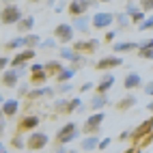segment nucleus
<instances>
[{
	"instance_id": "obj_1",
	"label": "nucleus",
	"mask_w": 153,
	"mask_h": 153,
	"mask_svg": "<svg viewBox=\"0 0 153 153\" xmlns=\"http://www.w3.org/2000/svg\"><path fill=\"white\" fill-rule=\"evenodd\" d=\"M78 136H80V129L76 127V123H67V125H63V127L56 131L58 145H69V142H74Z\"/></svg>"
},
{
	"instance_id": "obj_2",
	"label": "nucleus",
	"mask_w": 153,
	"mask_h": 153,
	"mask_svg": "<svg viewBox=\"0 0 153 153\" xmlns=\"http://www.w3.org/2000/svg\"><path fill=\"white\" fill-rule=\"evenodd\" d=\"M97 4H99V0H71L67 11L71 13V17H80V15H86L88 9L97 7Z\"/></svg>"
},
{
	"instance_id": "obj_3",
	"label": "nucleus",
	"mask_w": 153,
	"mask_h": 153,
	"mask_svg": "<svg viewBox=\"0 0 153 153\" xmlns=\"http://www.w3.org/2000/svg\"><path fill=\"white\" fill-rule=\"evenodd\" d=\"M22 17H24L22 11H19V7H15V4H9V7H4L2 11H0V22L7 24V26L19 24V19H22Z\"/></svg>"
},
{
	"instance_id": "obj_4",
	"label": "nucleus",
	"mask_w": 153,
	"mask_h": 153,
	"mask_svg": "<svg viewBox=\"0 0 153 153\" xmlns=\"http://www.w3.org/2000/svg\"><path fill=\"white\" fill-rule=\"evenodd\" d=\"M48 142H50L48 134H43V131H33V134L28 136V140H26V147L30 151H41L43 147H48Z\"/></svg>"
},
{
	"instance_id": "obj_5",
	"label": "nucleus",
	"mask_w": 153,
	"mask_h": 153,
	"mask_svg": "<svg viewBox=\"0 0 153 153\" xmlns=\"http://www.w3.org/2000/svg\"><path fill=\"white\" fill-rule=\"evenodd\" d=\"M112 22H114V13H104V11H99L93 15V28H99V30H108L112 26Z\"/></svg>"
},
{
	"instance_id": "obj_6",
	"label": "nucleus",
	"mask_w": 153,
	"mask_h": 153,
	"mask_svg": "<svg viewBox=\"0 0 153 153\" xmlns=\"http://www.w3.org/2000/svg\"><path fill=\"white\" fill-rule=\"evenodd\" d=\"M74 33H76V28L71 24H58L54 28V37L60 39L63 43H71V41H74Z\"/></svg>"
},
{
	"instance_id": "obj_7",
	"label": "nucleus",
	"mask_w": 153,
	"mask_h": 153,
	"mask_svg": "<svg viewBox=\"0 0 153 153\" xmlns=\"http://www.w3.org/2000/svg\"><path fill=\"white\" fill-rule=\"evenodd\" d=\"M106 119V112H95V114H91L86 121H84V131H91V134H97L101 123H104Z\"/></svg>"
},
{
	"instance_id": "obj_8",
	"label": "nucleus",
	"mask_w": 153,
	"mask_h": 153,
	"mask_svg": "<svg viewBox=\"0 0 153 153\" xmlns=\"http://www.w3.org/2000/svg\"><path fill=\"white\" fill-rule=\"evenodd\" d=\"M151 131H153V117H149V119L145 121V123H140L136 129H131V140L138 142L140 138H147V136L151 134Z\"/></svg>"
},
{
	"instance_id": "obj_9",
	"label": "nucleus",
	"mask_w": 153,
	"mask_h": 153,
	"mask_svg": "<svg viewBox=\"0 0 153 153\" xmlns=\"http://www.w3.org/2000/svg\"><path fill=\"white\" fill-rule=\"evenodd\" d=\"M60 58L71 60V63L76 65V69H78V67H82V65H84V60H86L84 54H82V52H76L74 48H63V50H60Z\"/></svg>"
},
{
	"instance_id": "obj_10",
	"label": "nucleus",
	"mask_w": 153,
	"mask_h": 153,
	"mask_svg": "<svg viewBox=\"0 0 153 153\" xmlns=\"http://www.w3.org/2000/svg\"><path fill=\"white\" fill-rule=\"evenodd\" d=\"M30 58H35V50H33V48H26V50L17 52V54L11 58V67H13V69H17V67L26 65V60H30Z\"/></svg>"
},
{
	"instance_id": "obj_11",
	"label": "nucleus",
	"mask_w": 153,
	"mask_h": 153,
	"mask_svg": "<svg viewBox=\"0 0 153 153\" xmlns=\"http://www.w3.org/2000/svg\"><path fill=\"white\" fill-rule=\"evenodd\" d=\"M123 65V58H119V56H106V58H101L95 63V67L99 71H108V69H114V67H121Z\"/></svg>"
},
{
	"instance_id": "obj_12",
	"label": "nucleus",
	"mask_w": 153,
	"mask_h": 153,
	"mask_svg": "<svg viewBox=\"0 0 153 153\" xmlns=\"http://www.w3.org/2000/svg\"><path fill=\"white\" fill-rule=\"evenodd\" d=\"M17 80H19V71L11 67V69H4V71H2L0 82H2L7 88H15V86H17Z\"/></svg>"
},
{
	"instance_id": "obj_13",
	"label": "nucleus",
	"mask_w": 153,
	"mask_h": 153,
	"mask_svg": "<svg viewBox=\"0 0 153 153\" xmlns=\"http://www.w3.org/2000/svg\"><path fill=\"white\" fill-rule=\"evenodd\" d=\"M99 48V39H88V41H76L74 50L76 52H95Z\"/></svg>"
},
{
	"instance_id": "obj_14",
	"label": "nucleus",
	"mask_w": 153,
	"mask_h": 153,
	"mask_svg": "<svg viewBox=\"0 0 153 153\" xmlns=\"http://www.w3.org/2000/svg\"><path fill=\"white\" fill-rule=\"evenodd\" d=\"M88 24H93V17H88V15L74 17V22H71V26H74L76 30H80V33H88V28H93V26H88Z\"/></svg>"
},
{
	"instance_id": "obj_15",
	"label": "nucleus",
	"mask_w": 153,
	"mask_h": 153,
	"mask_svg": "<svg viewBox=\"0 0 153 153\" xmlns=\"http://www.w3.org/2000/svg\"><path fill=\"white\" fill-rule=\"evenodd\" d=\"M123 86H125L127 91L140 88V86H142V78H140V74H136V71H131V74H127V76H125V80H123Z\"/></svg>"
},
{
	"instance_id": "obj_16",
	"label": "nucleus",
	"mask_w": 153,
	"mask_h": 153,
	"mask_svg": "<svg viewBox=\"0 0 153 153\" xmlns=\"http://www.w3.org/2000/svg\"><path fill=\"white\" fill-rule=\"evenodd\" d=\"M35 26V17L33 15H24L22 19H19V24H17V30H19V35H30V30H33Z\"/></svg>"
},
{
	"instance_id": "obj_17",
	"label": "nucleus",
	"mask_w": 153,
	"mask_h": 153,
	"mask_svg": "<svg viewBox=\"0 0 153 153\" xmlns=\"http://www.w3.org/2000/svg\"><path fill=\"white\" fill-rule=\"evenodd\" d=\"M112 86H114V76H112V74H106V76L97 82V93H108Z\"/></svg>"
},
{
	"instance_id": "obj_18",
	"label": "nucleus",
	"mask_w": 153,
	"mask_h": 153,
	"mask_svg": "<svg viewBox=\"0 0 153 153\" xmlns=\"http://www.w3.org/2000/svg\"><path fill=\"white\" fill-rule=\"evenodd\" d=\"M136 104H138L136 95H125L123 99H119V101H117V108H119V110H123V112H127V110L134 108Z\"/></svg>"
},
{
	"instance_id": "obj_19",
	"label": "nucleus",
	"mask_w": 153,
	"mask_h": 153,
	"mask_svg": "<svg viewBox=\"0 0 153 153\" xmlns=\"http://www.w3.org/2000/svg\"><path fill=\"white\" fill-rule=\"evenodd\" d=\"M0 110L4 112V117H13V114H17V110H19V101L17 99H7Z\"/></svg>"
},
{
	"instance_id": "obj_20",
	"label": "nucleus",
	"mask_w": 153,
	"mask_h": 153,
	"mask_svg": "<svg viewBox=\"0 0 153 153\" xmlns=\"http://www.w3.org/2000/svg\"><path fill=\"white\" fill-rule=\"evenodd\" d=\"M93 110H101V108H106L108 106V95L106 93H97L93 99H91V104H88Z\"/></svg>"
},
{
	"instance_id": "obj_21",
	"label": "nucleus",
	"mask_w": 153,
	"mask_h": 153,
	"mask_svg": "<svg viewBox=\"0 0 153 153\" xmlns=\"http://www.w3.org/2000/svg\"><path fill=\"white\" fill-rule=\"evenodd\" d=\"M97 147H99V138H97L95 134H91L88 138H84V140H82V145H80V149L86 151V153H88V151H95Z\"/></svg>"
},
{
	"instance_id": "obj_22",
	"label": "nucleus",
	"mask_w": 153,
	"mask_h": 153,
	"mask_svg": "<svg viewBox=\"0 0 153 153\" xmlns=\"http://www.w3.org/2000/svg\"><path fill=\"white\" fill-rule=\"evenodd\" d=\"M48 95H54V88H50V86H35V88L28 93V97H30V99H37V97H48Z\"/></svg>"
},
{
	"instance_id": "obj_23",
	"label": "nucleus",
	"mask_w": 153,
	"mask_h": 153,
	"mask_svg": "<svg viewBox=\"0 0 153 153\" xmlns=\"http://www.w3.org/2000/svg\"><path fill=\"white\" fill-rule=\"evenodd\" d=\"M37 125H39V117L37 114H30V117L22 119V123H19L17 129H37Z\"/></svg>"
},
{
	"instance_id": "obj_24",
	"label": "nucleus",
	"mask_w": 153,
	"mask_h": 153,
	"mask_svg": "<svg viewBox=\"0 0 153 153\" xmlns=\"http://www.w3.org/2000/svg\"><path fill=\"white\" fill-rule=\"evenodd\" d=\"M74 76H76V67H65L63 71L56 74V80H58V82H71Z\"/></svg>"
},
{
	"instance_id": "obj_25",
	"label": "nucleus",
	"mask_w": 153,
	"mask_h": 153,
	"mask_svg": "<svg viewBox=\"0 0 153 153\" xmlns=\"http://www.w3.org/2000/svg\"><path fill=\"white\" fill-rule=\"evenodd\" d=\"M48 80V71L41 69V71H33V78H30V84L33 86H43Z\"/></svg>"
},
{
	"instance_id": "obj_26",
	"label": "nucleus",
	"mask_w": 153,
	"mask_h": 153,
	"mask_svg": "<svg viewBox=\"0 0 153 153\" xmlns=\"http://www.w3.org/2000/svg\"><path fill=\"white\" fill-rule=\"evenodd\" d=\"M114 48V52H131V50H138V43H134V41H119V43H114L112 45Z\"/></svg>"
},
{
	"instance_id": "obj_27",
	"label": "nucleus",
	"mask_w": 153,
	"mask_h": 153,
	"mask_svg": "<svg viewBox=\"0 0 153 153\" xmlns=\"http://www.w3.org/2000/svg\"><path fill=\"white\" fill-rule=\"evenodd\" d=\"M4 45H7V50H19V48H26V37H24V35H19V37L11 39V41H7Z\"/></svg>"
},
{
	"instance_id": "obj_28",
	"label": "nucleus",
	"mask_w": 153,
	"mask_h": 153,
	"mask_svg": "<svg viewBox=\"0 0 153 153\" xmlns=\"http://www.w3.org/2000/svg\"><path fill=\"white\" fill-rule=\"evenodd\" d=\"M41 45V39H39V35H26V48H39Z\"/></svg>"
},
{
	"instance_id": "obj_29",
	"label": "nucleus",
	"mask_w": 153,
	"mask_h": 153,
	"mask_svg": "<svg viewBox=\"0 0 153 153\" xmlns=\"http://www.w3.org/2000/svg\"><path fill=\"white\" fill-rule=\"evenodd\" d=\"M43 67H45V71H54V74H58V71H63V69H65L63 65L58 63V60H48Z\"/></svg>"
},
{
	"instance_id": "obj_30",
	"label": "nucleus",
	"mask_w": 153,
	"mask_h": 153,
	"mask_svg": "<svg viewBox=\"0 0 153 153\" xmlns=\"http://www.w3.org/2000/svg\"><path fill=\"white\" fill-rule=\"evenodd\" d=\"M114 19H117V22L123 26V28H125V26H131V17H129L127 13H117V15H114Z\"/></svg>"
},
{
	"instance_id": "obj_31",
	"label": "nucleus",
	"mask_w": 153,
	"mask_h": 153,
	"mask_svg": "<svg viewBox=\"0 0 153 153\" xmlns=\"http://www.w3.org/2000/svg\"><path fill=\"white\" fill-rule=\"evenodd\" d=\"M78 108H82V99L80 97H74V99H69V106H67V112H74Z\"/></svg>"
},
{
	"instance_id": "obj_32",
	"label": "nucleus",
	"mask_w": 153,
	"mask_h": 153,
	"mask_svg": "<svg viewBox=\"0 0 153 153\" xmlns=\"http://www.w3.org/2000/svg\"><path fill=\"white\" fill-rule=\"evenodd\" d=\"M67 106H69V99H56L54 101V108L58 112H67Z\"/></svg>"
},
{
	"instance_id": "obj_33",
	"label": "nucleus",
	"mask_w": 153,
	"mask_h": 153,
	"mask_svg": "<svg viewBox=\"0 0 153 153\" xmlns=\"http://www.w3.org/2000/svg\"><path fill=\"white\" fill-rule=\"evenodd\" d=\"M138 50H140V52H145V50H153V37H151V39H145V41H140V43H138Z\"/></svg>"
},
{
	"instance_id": "obj_34",
	"label": "nucleus",
	"mask_w": 153,
	"mask_h": 153,
	"mask_svg": "<svg viewBox=\"0 0 153 153\" xmlns=\"http://www.w3.org/2000/svg\"><path fill=\"white\" fill-rule=\"evenodd\" d=\"M138 11H140V7H136V4H134V0H129V2H127V7H125V13L131 17V15H134V13H138Z\"/></svg>"
},
{
	"instance_id": "obj_35",
	"label": "nucleus",
	"mask_w": 153,
	"mask_h": 153,
	"mask_svg": "<svg viewBox=\"0 0 153 153\" xmlns=\"http://www.w3.org/2000/svg\"><path fill=\"white\" fill-rule=\"evenodd\" d=\"M145 19H147V17H145V11L140 9L138 13H134V15H131V24H142Z\"/></svg>"
},
{
	"instance_id": "obj_36",
	"label": "nucleus",
	"mask_w": 153,
	"mask_h": 153,
	"mask_svg": "<svg viewBox=\"0 0 153 153\" xmlns=\"http://www.w3.org/2000/svg\"><path fill=\"white\" fill-rule=\"evenodd\" d=\"M138 28H140V30H151V28H153V15H151V17H147L142 24H138Z\"/></svg>"
},
{
	"instance_id": "obj_37",
	"label": "nucleus",
	"mask_w": 153,
	"mask_h": 153,
	"mask_svg": "<svg viewBox=\"0 0 153 153\" xmlns=\"http://www.w3.org/2000/svg\"><path fill=\"white\" fill-rule=\"evenodd\" d=\"M71 88H74V84L71 82H60V86L56 88L58 93H71Z\"/></svg>"
},
{
	"instance_id": "obj_38",
	"label": "nucleus",
	"mask_w": 153,
	"mask_h": 153,
	"mask_svg": "<svg viewBox=\"0 0 153 153\" xmlns=\"http://www.w3.org/2000/svg\"><path fill=\"white\" fill-rule=\"evenodd\" d=\"M140 9L142 11H153V0H140Z\"/></svg>"
},
{
	"instance_id": "obj_39",
	"label": "nucleus",
	"mask_w": 153,
	"mask_h": 153,
	"mask_svg": "<svg viewBox=\"0 0 153 153\" xmlns=\"http://www.w3.org/2000/svg\"><path fill=\"white\" fill-rule=\"evenodd\" d=\"M39 48H41V50H50V48H56V43H54V39H45V41H41Z\"/></svg>"
},
{
	"instance_id": "obj_40",
	"label": "nucleus",
	"mask_w": 153,
	"mask_h": 153,
	"mask_svg": "<svg viewBox=\"0 0 153 153\" xmlns=\"http://www.w3.org/2000/svg\"><path fill=\"white\" fill-rule=\"evenodd\" d=\"M13 147L15 149H24V140L19 138V136H13Z\"/></svg>"
},
{
	"instance_id": "obj_41",
	"label": "nucleus",
	"mask_w": 153,
	"mask_h": 153,
	"mask_svg": "<svg viewBox=\"0 0 153 153\" xmlns=\"http://www.w3.org/2000/svg\"><path fill=\"white\" fill-rule=\"evenodd\" d=\"M9 65H11V60H9V58H4V56H0V71H4Z\"/></svg>"
},
{
	"instance_id": "obj_42",
	"label": "nucleus",
	"mask_w": 153,
	"mask_h": 153,
	"mask_svg": "<svg viewBox=\"0 0 153 153\" xmlns=\"http://www.w3.org/2000/svg\"><path fill=\"white\" fill-rule=\"evenodd\" d=\"M93 86H95V84H93V82H91V80H88V82H84L82 86H80V93H86V91H91Z\"/></svg>"
},
{
	"instance_id": "obj_43",
	"label": "nucleus",
	"mask_w": 153,
	"mask_h": 153,
	"mask_svg": "<svg viewBox=\"0 0 153 153\" xmlns=\"http://www.w3.org/2000/svg\"><path fill=\"white\" fill-rule=\"evenodd\" d=\"M110 142H112L110 138H104V140H99V147H97V149H99V151H104L106 147H110Z\"/></svg>"
},
{
	"instance_id": "obj_44",
	"label": "nucleus",
	"mask_w": 153,
	"mask_h": 153,
	"mask_svg": "<svg viewBox=\"0 0 153 153\" xmlns=\"http://www.w3.org/2000/svg\"><path fill=\"white\" fill-rule=\"evenodd\" d=\"M131 138V131H121V134H119V140L121 142H123V140H129Z\"/></svg>"
},
{
	"instance_id": "obj_45",
	"label": "nucleus",
	"mask_w": 153,
	"mask_h": 153,
	"mask_svg": "<svg viewBox=\"0 0 153 153\" xmlns=\"http://www.w3.org/2000/svg\"><path fill=\"white\" fill-rule=\"evenodd\" d=\"M140 56H142V58H149V60H153V50H145V52H140Z\"/></svg>"
},
{
	"instance_id": "obj_46",
	"label": "nucleus",
	"mask_w": 153,
	"mask_h": 153,
	"mask_svg": "<svg viewBox=\"0 0 153 153\" xmlns=\"http://www.w3.org/2000/svg\"><path fill=\"white\" fill-rule=\"evenodd\" d=\"M41 69H45L41 63H35V65H30V71H41Z\"/></svg>"
},
{
	"instance_id": "obj_47",
	"label": "nucleus",
	"mask_w": 153,
	"mask_h": 153,
	"mask_svg": "<svg viewBox=\"0 0 153 153\" xmlns=\"http://www.w3.org/2000/svg\"><path fill=\"white\" fill-rule=\"evenodd\" d=\"M145 93H147V95H153V82L145 84Z\"/></svg>"
},
{
	"instance_id": "obj_48",
	"label": "nucleus",
	"mask_w": 153,
	"mask_h": 153,
	"mask_svg": "<svg viewBox=\"0 0 153 153\" xmlns=\"http://www.w3.org/2000/svg\"><path fill=\"white\" fill-rule=\"evenodd\" d=\"M114 37H117V33H114V30H108V33H106V41H112Z\"/></svg>"
},
{
	"instance_id": "obj_49",
	"label": "nucleus",
	"mask_w": 153,
	"mask_h": 153,
	"mask_svg": "<svg viewBox=\"0 0 153 153\" xmlns=\"http://www.w3.org/2000/svg\"><path fill=\"white\" fill-rule=\"evenodd\" d=\"M0 129H4V112L0 110Z\"/></svg>"
},
{
	"instance_id": "obj_50",
	"label": "nucleus",
	"mask_w": 153,
	"mask_h": 153,
	"mask_svg": "<svg viewBox=\"0 0 153 153\" xmlns=\"http://www.w3.org/2000/svg\"><path fill=\"white\" fill-rule=\"evenodd\" d=\"M54 153H69V151H67V147H65V145H60V147H58Z\"/></svg>"
},
{
	"instance_id": "obj_51",
	"label": "nucleus",
	"mask_w": 153,
	"mask_h": 153,
	"mask_svg": "<svg viewBox=\"0 0 153 153\" xmlns=\"http://www.w3.org/2000/svg\"><path fill=\"white\" fill-rule=\"evenodd\" d=\"M147 108H149V112H153V99L149 101V106H147Z\"/></svg>"
},
{
	"instance_id": "obj_52",
	"label": "nucleus",
	"mask_w": 153,
	"mask_h": 153,
	"mask_svg": "<svg viewBox=\"0 0 153 153\" xmlns=\"http://www.w3.org/2000/svg\"><path fill=\"white\" fill-rule=\"evenodd\" d=\"M134 151H136V147H129V149H127L125 153H134Z\"/></svg>"
},
{
	"instance_id": "obj_53",
	"label": "nucleus",
	"mask_w": 153,
	"mask_h": 153,
	"mask_svg": "<svg viewBox=\"0 0 153 153\" xmlns=\"http://www.w3.org/2000/svg\"><path fill=\"white\" fill-rule=\"evenodd\" d=\"M0 153H4V145H2V142H0Z\"/></svg>"
},
{
	"instance_id": "obj_54",
	"label": "nucleus",
	"mask_w": 153,
	"mask_h": 153,
	"mask_svg": "<svg viewBox=\"0 0 153 153\" xmlns=\"http://www.w3.org/2000/svg\"><path fill=\"white\" fill-rule=\"evenodd\" d=\"M4 101H7V99H4V97H2V95H0V104H4Z\"/></svg>"
},
{
	"instance_id": "obj_55",
	"label": "nucleus",
	"mask_w": 153,
	"mask_h": 153,
	"mask_svg": "<svg viewBox=\"0 0 153 153\" xmlns=\"http://www.w3.org/2000/svg\"><path fill=\"white\" fill-rule=\"evenodd\" d=\"M99 2H110V0H99Z\"/></svg>"
},
{
	"instance_id": "obj_56",
	"label": "nucleus",
	"mask_w": 153,
	"mask_h": 153,
	"mask_svg": "<svg viewBox=\"0 0 153 153\" xmlns=\"http://www.w3.org/2000/svg\"><path fill=\"white\" fill-rule=\"evenodd\" d=\"M26 153H37V151H26Z\"/></svg>"
},
{
	"instance_id": "obj_57",
	"label": "nucleus",
	"mask_w": 153,
	"mask_h": 153,
	"mask_svg": "<svg viewBox=\"0 0 153 153\" xmlns=\"http://www.w3.org/2000/svg\"><path fill=\"white\" fill-rule=\"evenodd\" d=\"M0 138H2V129H0Z\"/></svg>"
},
{
	"instance_id": "obj_58",
	"label": "nucleus",
	"mask_w": 153,
	"mask_h": 153,
	"mask_svg": "<svg viewBox=\"0 0 153 153\" xmlns=\"http://www.w3.org/2000/svg\"><path fill=\"white\" fill-rule=\"evenodd\" d=\"M30 2H37V0H30Z\"/></svg>"
}]
</instances>
